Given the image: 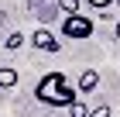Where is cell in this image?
<instances>
[{
	"label": "cell",
	"instance_id": "5",
	"mask_svg": "<svg viewBox=\"0 0 120 117\" xmlns=\"http://www.w3.org/2000/svg\"><path fill=\"white\" fill-rule=\"evenodd\" d=\"M17 79H21V72L14 65H0V90H14Z\"/></svg>",
	"mask_w": 120,
	"mask_h": 117
},
{
	"label": "cell",
	"instance_id": "6",
	"mask_svg": "<svg viewBox=\"0 0 120 117\" xmlns=\"http://www.w3.org/2000/svg\"><path fill=\"white\" fill-rule=\"evenodd\" d=\"M55 7H58V10H62L65 17H75V14H79V0H58Z\"/></svg>",
	"mask_w": 120,
	"mask_h": 117
},
{
	"label": "cell",
	"instance_id": "8",
	"mask_svg": "<svg viewBox=\"0 0 120 117\" xmlns=\"http://www.w3.org/2000/svg\"><path fill=\"white\" fill-rule=\"evenodd\" d=\"M69 117H89V107H86V103H79V100H75L72 107H69Z\"/></svg>",
	"mask_w": 120,
	"mask_h": 117
},
{
	"label": "cell",
	"instance_id": "3",
	"mask_svg": "<svg viewBox=\"0 0 120 117\" xmlns=\"http://www.w3.org/2000/svg\"><path fill=\"white\" fill-rule=\"evenodd\" d=\"M28 41L38 48V52H62V38H55L52 31H48V28H38L34 35L28 38Z\"/></svg>",
	"mask_w": 120,
	"mask_h": 117
},
{
	"label": "cell",
	"instance_id": "1",
	"mask_svg": "<svg viewBox=\"0 0 120 117\" xmlns=\"http://www.w3.org/2000/svg\"><path fill=\"white\" fill-rule=\"evenodd\" d=\"M34 100L45 103V107H52V110H69L79 100V90L69 86L65 72H45L38 79V86H34Z\"/></svg>",
	"mask_w": 120,
	"mask_h": 117
},
{
	"label": "cell",
	"instance_id": "11",
	"mask_svg": "<svg viewBox=\"0 0 120 117\" xmlns=\"http://www.w3.org/2000/svg\"><path fill=\"white\" fill-rule=\"evenodd\" d=\"M113 35H117V41H120V21H117V28H113Z\"/></svg>",
	"mask_w": 120,
	"mask_h": 117
},
{
	"label": "cell",
	"instance_id": "9",
	"mask_svg": "<svg viewBox=\"0 0 120 117\" xmlns=\"http://www.w3.org/2000/svg\"><path fill=\"white\" fill-rule=\"evenodd\" d=\"M86 4H89V7H96L100 14H106V7H113L117 0H86Z\"/></svg>",
	"mask_w": 120,
	"mask_h": 117
},
{
	"label": "cell",
	"instance_id": "7",
	"mask_svg": "<svg viewBox=\"0 0 120 117\" xmlns=\"http://www.w3.org/2000/svg\"><path fill=\"white\" fill-rule=\"evenodd\" d=\"M24 45V35H21V31H10L7 38H4V48H21Z\"/></svg>",
	"mask_w": 120,
	"mask_h": 117
},
{
	"label": "cell",
	"instance_id": "12",
	"mask_svg": "<svg viewBox=\"0 0 120 117\" xmlns=\"http://www.w3.org/2000/svg\"><path fill=\"white\" fill-rule=\"evenodd\" d=\"M117 4H120V0H117Z\"/></svg>",
	"mask_w": 120,
	"mask_h": 117
},
{
	"label": "cell",
	"instance_id": "2",
	"mask_svg": "<svg viewBox=\"0 0 120 117\" xmlns=\"http://www.w3.org/2000/svg\"><path fill=\"white\" fill-rule=\"evenodd\" d=\"M62 38H75V41H82V38H93V21L86 17V14L65 17V21H62Z\"/></svg>",
	"mask_w": 120,
	"mask_h": 117
},
{
	"label": "cell",
	"instance_id": "4",
	"mask_svg": "<svg viewBox=\"0 0 120 117\" xmlns=\"http://www.w3.org/2000/svg\"><path fill=\"white\" fill-rule=\"evenodd\" d=\"M96 86H100V72L96 69H82L79 72V93H93Z\"/></svg>",
	"mask_w": 120,
	"mask_h": 117
},
{
	"label": "cell",
	"instance_id": "10",
	"mask_svg": "<svg viewBox=\"0 0 120 117\" xmlns=\"http://www.w3.org/2000/svg\"><path fill=\"white\" fill-rule=\"evenodd\" d=\"M89 117H110V107H100V110H93Z\"/></svg>",
	"mask_w": 120,
	"mask_h": 117
}]
</instances>
